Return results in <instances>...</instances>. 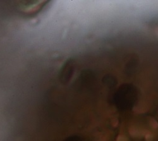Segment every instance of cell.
<instances>
[{
  "instance_id": "obj_1",
  "label": "cell",
  "mask_w": 158,
  "mask_h": 141,
  "mask_svg": "<svg viewBox=\"0 0 158 141\" xmlns=\"http://www.w3.org/2000/svg\"><path fill=\"white\" fill-rule=\"evenodd\" d=\"M115 141H130L128 137L121 131V132L118 135Z\"/></svg>"
}]
</instances>
